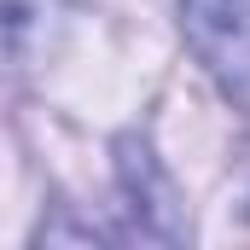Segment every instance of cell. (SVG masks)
Returning <instances> with one entry per match:
<instances>
[{"mask_svg":"<svg viewBox=\"0 0 250 250\" xmlns=\"http://www.w3.org/2000/svg\"><path fill=\"white\" fill-rule=\"evenodd\" d=\"M198 59L250 111V0H181Z\"/></svg>","mask_w":250,"mask_h":250,"instance_id":"obj_1","label":"cell"}]
</instances>
